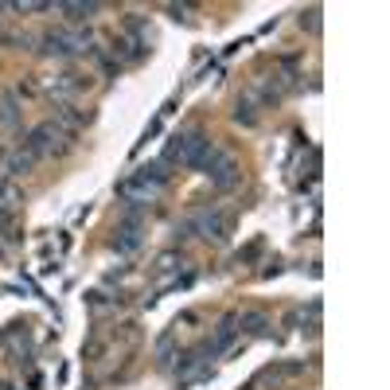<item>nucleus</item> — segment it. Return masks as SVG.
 Wrapping results in <instances>:
<instances>
[{"instance_id":"1","label":"nucleus","mask_w":390,"mask_h":390,"mask_svg":"<svg viewBox=\"0 0 390 390\" xmlns=\"http://www.w3.org/2000/svg\"><path fill=\"white\" fill-rule=\"evenodd\" d=\"M164 180H168L164 164H144V168H137L129 180H121L118 195L125 199V203H153L156 195H161Z\"/></svg>"},{"instance_id":"2","label":"nucleus","mask_w":390,"mask_h":390,"mask_svg":"<svg viewBox=\"0 0 390 390\" xmlns=\"http://www.w3.org/2000/svg\"><path fill=\"white\" fill-rule=\"evenodd\" d=\"M207 149H211V141H207L203 129H191V133H180L168 141V149H164V161L168 164H184V168H199L207 156Z\"/></svg>"},{"instance_id":"3","label":"nucleus","mask_w":390,"mask_h":390,"mask_svg":"<svg viewBox=\"0 0 390 390\" xmlns=\"http://www.w3.org/2000/svg\"><path fill=\"white\" fill-rule=\"evenodd\" d=\"M199 168L207 172V180H211L215 187H234L238 184V164H234V156L222 153V149H207Z\"/></svg>"},{"instance_id":"4","label":"nucleus","mask_w":390,"mask_h":390,"mask_svg":"<svg viewBox=\"0 0 390 390\" xmlns=\"http://www.w3.org/2000/svg\"><path fill=\"white\" fill-rule=\"evenodd\" d=\"M86 39L90 35H82V32H51V35H43V51L47 55H75V51H82L86 47Z\"/></svg>"},{"instance_id":"5","label":"nucleus","mask_w":390,"mask_h":390,"mask_svg":"<svg viewBox=\"0 0 390 390\" xmlns=\"http://www.w3.org/2000/svg\"><path fill=\"white\" fill-rule=\"evenodd\" d=\"M195 227H199L203 238H215V242H227L230 238V219L222 211H203L199 219H195Z\"/></svg>"},{"instance_id":"6","label":"nucleus","mask_w":390,"mask_h":390,"mask_svg":"<svg viewBox=\"0 0 390 390\" xmlns=\"http://www.w3.org/2000/svg\"><path fill=\"white\" fill-rule=\"evenodd\" d=\"M59 141H63V129L47 121V125H39V129H35V133H32V141H27V144H32V156H43V153H55V149H63Z\"/></svg>"},{"instance_id":"7","label":"nucleus","mask_w":390,"mask_h":390,"mask_svg":"<svg viewBox=\"0 0 390 390\" xmlns=\"http://www.w3.org/2000/svg\"><path fill=\"white\" fill-rule=\"evenodd\" d=\"M113 246H118L121 254H133V250L141 246V222H137V215H129V219L121 222L118 238H113Z\"/></svg>"},{"instance_id":"8","label":"nucleus","mask_w":390,"mask_h":390,"mask_svg":"<svg viewBox=\"0 0 390 390\" xmlns=\"http://www.w3.org/2000/svg\"><path fill=\"white\" fill-rule=\"evenodd\" d=\"M238 324H242L246 332H254V336H262V332H265V316L262 313H242V316H238Z\"/></svg>"},{"instance_id":"9","label":"nucleus","mask_w":390,"mask_h":390,"mask_svg":"<svg viewBox=\"0 0 390 390\" xmlns=\"http://www.w3.org/2000/svg\"><path fill=\"white\" fill-rule=\"evenodd\" d=\"M16 203H20V191L12 184H4V180H0V211H12Z\"/></svg>"},{"instance_id":"10","label":"nucleus","mask_w":390,"mask_h":390,"mask_svg":"<svg viewBox=\"0 0 390 390\" xmlns=\"http://www.w3.org/2000/svg\"><path fill=\"white\" fill-rule=\"evenodd\" d=\"M59 12H67L70 20H86L98 12V4H59Z\"/></svg>"},{"instance_id":"11","label":"nucleus","mask_w":390,"mask_h":390,"mask_svg":"<svg viewBox=\"0 0 390 390\" xmlns=\"http://www.w3.org/2000/svg\"><path fill=\"white\" fill-rule=\"evenodd\" d=\"M32 164H35V156H32V153H16V156L8 161V172H16V176H20V172H27Z\"/></svg>"},{"instance_id":"12","label":"nucleus","mask_w":390,"mask_h":390,"mask_svg":"<svg viewBox=\"0 0 390 390\" xmlns=\"http://www.w3.org/2000/svg\"><path fill=\"white\" fill-rule=\"evenodd\" d=\"M16 102H12V98H4V106H0V125H16Z\"/></svg>"},{"instance_id":"13","label":"nucleus","mask_w":390,"mask_h":390,"mask_svg":"<svg viewBox=\"0 0 390 390\" xmlns=\"http://www.w3.org/2000/svg\"><path fill=\"white\" fill-rule=\"evenodd\" d=\"M301 24H308V32H320V8H308Z\"/></svg>"}]
</instances>
